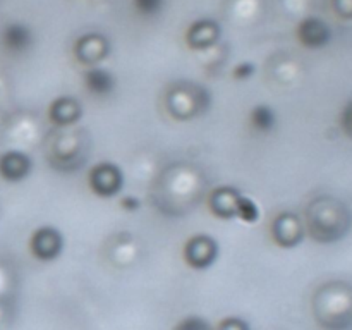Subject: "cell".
I'll return each mask as SVG.
<instances>
[{
  "instance_id": "1",
  "label": "cell",
  "mask_w": 352,
  "mask_h": 330,
  "mask_svg": "<svg viewBox=\"0 0 352 330\" xmlns=\"http://www.w3.org/2000/svg\"><path fill=\"white\" fill-rule=\"evenodd\" d=\"M210 208L219 219L223 220L241 219L243 222L254 223L260 219V208L256 203L232 186L215 189L210 198Z\"/></svg>"
},
{
  "instance_id": "2",
  "label": "cell",
  "mask_w": 352,
  "mask_h": 330,
  "mask_svg": "<svg viewBox=\"0 0 352 330\" xmlns=\"http://www.w3.org/2000/svg\"><path fill=\"white\" fill-rule=\"evenodd\" d=\"M168 110L179 120H188L206 112L210 93L196 82H179L168 91Z\"/></svg>"
},
{
  "instance_id": "3",
  "label": "cell",
  "mask_w": 352,
  "mask_h": 330,
  "mask_svg": "<svg viewBox=\"0 0 352 330\" xmlns=\"http://www.w3.org/2000/svg\"><path fill=\"white\" fill-rule=\"evenodd\" d=\"M89 188L100 198H113L124 188V174L119 165L103 162L89 172Z\"/></svg>"
},
{
  "instance_id": "4",
  "label": "cell",
  "mask_w": 352,
  "mask_h": 330,
  "mask_svg": "<svg viewBox=\"0 0 352 330\" xmlns=\"http://www.w3.org/2000/svg\"><path fill=\"white\" fill-rule=\"evenodd\" d=\"M188 265L196 270H205L212 267L219 258V243L208 234H198L188 241L184 250Z\"/></svg>"
},
{
  "instance_id": "5",
  "label": "cell",
  "mask_w": 352,
  "mask_h": 330,
  "mask_svg": "<svg viewBox=\"0 0 352 330\" xmlns=\"http://www.w3.org/2000/svg\"><path fill=\"white\" fill-rule=\"evenodd\" d=\"M64 236L58 229L52 226H43L34 230L31 237V251L41 261H54L64 251Z\"/></svg>"
},
{
  "instance_id": "6",
  "label": "cell",
  "mask_w": 352,
  "mask_h": 330,
  "mask_svg": "<svg viewBox=\"0 0 352 330\" xmlns=\"http://www.w3.org/2000/svg\"><path fill=\"white\" fill-rule=\"evenodd\" d=\"M272 234L278 246L294 248L302 239V226L294 213H280L274 220Z\"/></svg>"
},
{
  "instance_id": "7",
  "label": "cell",
  "mask_w": 352,
  "mask_h": 330,
  "mask_svg": "<svg viewBox=\"0 0 352 330\" xmlns=\"http://www.w3.org/2000/svg\"><path fill=\"white\" fill-rule=\"evenodd\" d=\"M109 40H107L105 36H102V34H86V36L79 38L78 43H76V57H78L82 64H96V62L109 57Z\"/></svg>"
},
{
  "instance_id": "8",
  "label": "cell",
  "mask_w": 352,
  "mask_h": 330,
  "mask_svg": "<svg viewBox=\"0 0 352 330\" xmlns=\"http://www.w3.org/2000/svg\"><path fill=\"white\" fill-rule=\"evenodd\" d=\"M33 162L23 151H7L0 157V175L9 182H19L30 175Z\"/></svg>"
},
{
  "instance_id": "9",
  "label": "cell",
  "mask_w": 352,
  "mask_h": 330,
  "mask_svg": "<svg viewBox=\"0 0 352 330\" xmlns=\"http://www.w3.org/2000/svg\"><path fill=\"white\" fill-rule=\"evenodd\" d=\"M82 116V105L74 96H58L50 105V119L57 126H71Z\"/></svg>"
},
{
  "instance_id": "10",
  "label": "cell",
  "mask_w": 352,
  "mask_h": 330,
  "mask_svg": "<svg viewBox=\"0 0 352 330\" xmlns=\"http://www.w3.org/2000/svg\"><path fill=\"white\" fill-rule=\"evenodd\" d=\"M220 26L219 23L210 19L196 21L188 31V43L196 50H205L213 47L219 41Z\"/></svg>"
},
{
  "instance_id": "11",
  "label": "cell",
  "mask_w": 352,
  "mask_h": 330,
  "mask_svg": "<svg viewBox=\"0 0 352 330\" xmlns=\"http://www.w3.org/2000/svg\"><path fill=\"white\" fill-rule=\"evenodd\" d=\"M85 85L88 88L89 93L96 96H109L110 93L116 89V76L109 71V69L103 67H95L85 72Z\"/></svg>"
},
{
  "instance_id": "12",
  "label": "cell",
  "mask_w": 352,
  "mask_h": 330,
  "mask_svg": "<svg viewBox=\"0 0 352 330\" xmlns=\"http://www.w3.org/2000/svg\"><path fill=\"white\" fill-rule=\"evenodd\" d=\"M299 38L308 47H322L329 41V26L320 19L302 21L298 31Z\"/></svg>"
},
{
  "instance_id": "13",
  "label": "cell",
  "mask_w": 352,
  "mask_h": 330,
  "mask_svg": "<svg viewBox=\"0 0 352 330\" xmlns=\"http://www.w3.org/2000/svg\"><path fill=\"white\" fill-rule=\"evenodd\" d=\"M31 43H33V34H31L30 28L24 26V24L14 23L3 30V45L10 52L19 54V52L28 50Z\"/></svg>"
},
{
  "instance_id": "14",
  "label": "cell",
  "mask_w": 352,
  "mask_h": 330,
  "mask_svg": "<svg viewBox=\"0 0 352 330\" xmlns=\"http://www.w3.org/2000/svg\"><path fill=\"white\" fill-rule=\"evenodd\" d=\"M250 119L254 129L263 134L272 133L277 126V113H275L274 107L267 105V103H260V105L253 107Z\"/></svg>"
},
{
  "instance_id": "15",
  "label": "cell",
  "mask_w": 352,
  "mask_h": 330,
  "mask_svg": "<svg viewBox=\"0 0 352 330\" xmlns=\"http://www.w3.org/2000/svg\"><path fill=\"white\" fill-rule=\"evenodd\" d=\"M165 0H134V7L143 16H155L162 10Z\"/></svg>"
},
{
  "instance_id": "16",
  "label": "cell",
  "mask_w": 352,
  "mask_h": 330,
  "mask_svg": "<svg viewBox=\"0 0 352 330\" xmlns=\"http://www.w3.org/2000/svg\"><path fill=\"white\" fill-rule=\"evenodd\" d=\"M175 330H212V327L201 316H188L175 327Z\"/></svg>"
},
{
  "instance_id": "17",
  "label": "cell",
  "mask_w": 352,
  "mask_h": 330,
  "mask_svg": "<svg viewBox=\"0 0 352 330\" xmlns=\"http://www.w3.org/2000/svg\"><path fill=\"white\" fill-rule=\"evenodd\" d=\"M217 330H251V329H250V325H248V322H244L243 318L230 316V318L223 320Z\"/></svg>"
},
{
  "instance_id": "18",
  "label": "cell",
  "mask_w": 352,
  "mask_h": 330,
  "mask_svg": "<svg viewBox=\"0 0 352 330\" xmlns=\"http://www.w3.org/2000/svg\"><path fill=\"white\" fill-rule=\"evenodd\" d=\"M254 71H256V69H254V65L250 64V62H246V64L236 65V69H234L232 74H234V78L241 79V81H243V79L251 78V76L254 74Z\"/></svg>"
},
{
  "instance_id": "19",
  "label": "cell",
  "mask_w": 352,
  "mask_h": 330,
  "mask_svg": "<svg viewBox=\"0 0 352 330\" xmlns=\"http://www.w3.org/2000/svg\"><path fill=\"white\" fill-rule=\"evenodd\" d=\"M120 206H122L124 210H127V212H136L141 206V203L140 199L134 198V196H122V198H120Z\"/></svg>"
}]
</instances>
